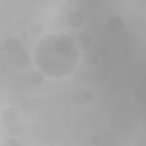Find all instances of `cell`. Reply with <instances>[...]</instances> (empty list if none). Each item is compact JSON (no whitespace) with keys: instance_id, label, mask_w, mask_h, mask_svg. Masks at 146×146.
<instances>
[{"instance_id":"13","label":"cell","mask_w":146,"mask_h":146,"mask_svg":"<svg viewBox=\"0 0 146 146\" xmlns=\"http://www.w3.org/2000/svg\"><path fill=\"white\" fill-rule=\"evenodd\" d=\"M89 141L92 145H100L103 142L102 136L99 133H92L89 137Z\"/></svg>"},{"instance_id":"15","label":"cell","mask_w":146,"mask_h":146,"mask_svg":"<svg viewBox=\"0 0 146 146\" xmlns=\"http://www.w3.org/2000/svg\"><path fill=\"white\" fill-rule=\"evenodd\" d=\"M132 95L136 99H140L143 96V90L140 88H136L132 91Z\"/></svg>"},{"instance_id":"7","label":"cell","mask_w":146,"mask_h":146,"mask_svg":"<svg viewBox=\"0 0 146 146\" xmlns=\"http://www.w3.org/2000/svg\"><path fill=\"white\" fill-rule=\"evenodd\" d=\"M75 43L79 50L87 51L92 46L93 39L91 35L86 32H82L78 35L75 39Z\"/></svg>"},{"instance_id":"11","label":"cell","mask_w":146,"mask_h":146,"mask_svg":"<svg viewBox=\"0 0 146 146\" xmlns=\"http://www.w3.org/2000/svg\"><path fill=\"white\" fill-rule=\"evenodd\" d=\"M44 26L43 24L38 21L32 22L28 28L30 34L35 37L40 36L44 31Z\"/></svg>"},{"instance_id":"1","label":"cell","mask_w":146,"mask_h":146,"mask_svg":"<svg viewBox=\"0 0 146 146\" xmlns=\"http://www.w3.org/2000/svg\"><path fill=\"white\" fill-rule=\"evenodd\" d=\"M34 51L35 63L39 70L52 78L71 74L80 57L75 39L63 33L44 35L36 44Z\"/></svg>"},{"instance_id":"8","label":"cell","mask_w":146,"mask_h":146,"mask_svg":"<svg viewBox=\"0 0 146 146\" xmlns=\"http://www.w3.org/2000/svg\"><path fill=\"white\" fill-rule=\"evenodd\" d=\"M0 116L1 120L7 124L17 121L19 116V113L15 108L7 107L1 111Z\"/></svg>"},{"instance_id":"12","label":"cell","mask_w":146,"mask_h":146,"mask_svg":"<svg viewBox=\"0 0 146 146\" xmlns=\"http://www.w3.org/2000/svg\"><path fill=\"white\" fill-rule=\"evenodd\" d=\"M87 63L91 67L97 66L100 62V58L98 54L96 53H92L87 57Z\"/></svg>"},{"instance_id":"6","label":"cell","mask_w":146,"mask_h":146,"mask_svg":"<svg viewBox=\"0 0 146 146\" xmlns=\"http://www.w3.org/2000/svg\"><path fill=\"white\" fill-rule=\"evenodd\" d=\"M33 60V58L30 53L26 51H21L15 56L14 63L18 68L25 70L31 66Z\"/></svg>"},{"instance_id":"10","label":"cell","mask_w":146,"mask_h":146,"mask_svg":"<svg viewBox=\"0 0 146 146\" xmlns=\"http://www.w3.org/2000/svg\"><path fill=\"white\" fill-rule=\"evenodd\" d=\"M6 131L7 135L10 137H17L22 131V127L18 121H14L6 124Z\"/></svg>"},{"instance_id":"9","label":"cell","mask_w":146,"mask_h":146,"mask_svg":"<svg viewBox=\"0 0 146 146\" xmlns=\"http://www.w3.org/2000/svg\"><path fill=\"white\" fill-rule=\"evenodd\" d=\"M29 80L32 85L35 87H39L44 83L46 76L40 70H34L30 74Z\"/></svg>"},{"instance_id":"17","label":"cell","mask_w":146,"mask_h":146,"mask_svg":"<svg viewBox=\"0 0 146 146\" xmlns=\"http://www.w3.org/2000/svg\"><path fill=\"white\" fill-rule=\"evenodd\" d=\"M65 136V133H64V131L62 129H60L59 131H58L56 132V136L58 137V138H59V139H62Z\"/></svg>"},{"instance_id":"14","label":"cell","mask_w":146,"mask_h":146,"mask_svg":"<svg viewBox=\"0 0 146 146\" xmlns=\"http://www.w3.org/2000/svg\"><path fill=\"white\" fill-rule=\"evenodd\" d=\"M4 145L5 146H21L22 145V143L19 140L17 139L15 137H11L6 140Z\"/></svg>"},{"instance_id":"5","label":"cell","mask_w":146,"mask_h":146,"mask_svg":"<svg viewBox=\"0 0 146 146\" xmlns=\"http://www.w3.org/2000/svg\"><path fill=\"white\" fill-rule=\"evenodd\" d=\"M4 49L9 54H17L21 52L22 48V42L21 39L15 36L8 37L4 42Z\"/></svg>"},{"instance_id":"2","label":"cell","mask_w":146,"mask_h":146,"mask_svg":"<svg viewBox=\"0 0 146 146\" xmlns=\"http://www.w3.org/2000/svg\"><path fill=\"white\" fill-rule=\"evenodd\" d=\"M71 101L72 104L78 107H83L90 103L91 95L86 89L78 87L74 90L70 95Z\"/></svg>"},{"instance_id":"16","label":"cell","mask_w":146,"mask_h":146,"mask_svg":"<svg viewBox=\"0 0 146 146\" xmlns=\"http://www.w3.org/2000/svg\"><path fill=\"white\" fill-rule=\"evenodd\" d=\"M63 33L68 36H70L71 37H72V38H74V39H75L76 36V34L75 33L74 31H73L72 30H66L64 31H63Z\"/></svg>"},{"instance_id":"3","label":"cell","mask_w":146,"mask_h":146,"mask_svg":"<svg viewBox=\"0 0 146 146\" xmlns=\"http://www.w3.org/2000/svg\"><path fill=\"white\" fill-rule=\"evenodd\" d=\"M124 26L123 18L117 14L110 16L104 24V30L107 33H117L120 32Z\"/></svg>"},{"instance_id":"4","label":"cell","mask_w":146,"mask_h":146,"mask_svg":"<svg viewBox=\"0 0 146 146\" xmlns=\"http://www.w3.org/2000/svg\"><path fill=\"white\" fill-rule=\"evenodd\" d=\"M66 22L69 27L73 29L82 28L85 23V17L79 10H72L66 16Z\"/></svg>"}]
</instances>
